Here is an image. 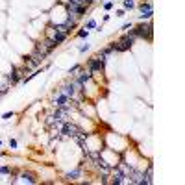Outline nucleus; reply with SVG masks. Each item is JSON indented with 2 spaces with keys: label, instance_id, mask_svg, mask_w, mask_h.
Here are the masks:
<instances>
[{
  "label": "nucleus",
  "instance_id": "nucleus-1",
  "mask_svg": "<svg viewBox=\"0 0 185 185\" xmlns=\"http://www.w3.org/2000/svg\"><path fill=\"white\" fill-rule=\"evenodd\" d=\"M130 33H132L133 37H143V39H146V41H150V39H152V22L141 24V26H137L135 30H130Z\"/></svg>",
  "mask_w": 185,
  "mask_h": 185
},
{
  "label": "nucleus",
  "instance_id": "nucleus-2",
  "mask_svg": "<svg viewBox=\"0 0 185 185\" xmlns=\"http://www.w3.org/2000/svg\"><path fill=\"white\" fill-rule=\"evenodd\" d=\"M133 41H135V37H133L132 33L124 35V37H122L118 43H113V46H115V52H124V50H128V48L133 44Z\"/></svg>",
  "mask_w": 185,
  "mask_h": 185
},
{
  "label": "nucleus",
  "instance_id": "nucleus-3",
  "mask_svg": "<svg viewBox=\"0 0 185 185\" xmlns=\"http://www.w3.org/2000/svg\"><path fill=\"white\" fill-rule=\"evenodd\" d=\"M104 63H106V56L100 54L89 59V72H96V71H104Z\"/></svg>",
  "mask_w": 185,
  "mask_h": 185
},
{
  "label": "nucleus",
  "instance_id": "nucleus-4",
  "mask_svg": "<svg viewBox=\"0 0 185 185\" xmlns=\"http://www.w3.org/2000/svg\"><path fill=\"white\" fill-rule=\"evenodd\" d=\"M82 132H83L82 128H78L76 124H72V122H69V121L61 124V133H63V135H67V137H76L78 133H82Z\"/></svg>",
  "mask_w": 185,
  "mask_h": 185
},
{
  "label": "nucleus",
  "instance_id": "nucleus-5",
  "mask_svg": "<svg viewBox=\"0 0 185 185\" xmlns=\"http://www.w3.org/2000/svg\"><path fill=\"white\" fill-rule=\"evenodd\" d=\"M61 93L65 94V96H69V98H74V94H76V89H74V85L72 83H67V85H63L61 87Z\"/></svg>",
  "mask_w": 185,
  "mask_h": 185
},
{
  "label": "nucleus",
  "instance_id": "nucleus-6",
  "mask_svg": "<svg viewBox=\"0 0 185 185\" xmlns=\"http://www.w3.org/2000/svg\"><path fill=\"white\" fill-rule=\"evenodd\" d=\"M19 80H21V71L15 69V67H11V74L8 76V82H11V85H15Z\"/></svg>",
  "mask_w": 185,
  "mask_h": 185
},
{
  "label": "nucleus",
  "instance_id": "nucleus-7",
  "mask_svg": "<svg viewBox=\"0 0 185 185\" xmlns=\"http://www.w3.org/2000/svg\"><path fill=\"white\" fill-rule=\"evenodd\" d=\"M80 176H82V167H78V168H74L72 172L65 174V178H67V179H76V178H80Z\"/></svg>",
  "mask_w": 185,
  "mask_h": 185
},
{
  "label": "nucleus",
  "instance_id": "nucleus-8",
  "mask_svg": "<svg viewBox=\"0 0 185 185\" xmlns=\"http://www.w3.org/2000/svg\"><path fill=\"white\" fill-rule=\"evenodd\" d=\"M52 39H54V43H56V44H61L65 39H67V33H63V32H56Z\"/></svg>",
  "mask_w": 185,
  "mask_h": 185
},
{
  "label": "nucleus",
  "instance_id": "nucleus-9",
  "mask_svg": "<svg viewBox=\"0 0 185 185\" xmlns=\"http://www.w3.org/2000/svg\"><path fill=\"white\" fill-rule=\"evenodd\" d=\"M43 46H44V48H46V50H48V52H50V50H54V48H56V46H58V44H56V43H54V39H52V37H50V39H46V41H44V43H43Z\"/></svg>",
  "mask_w": 185,
  "mask_h": 185
},
{
  "label": "nucleus",
  "instance_id": "nucleus-10",
  "mask_svg": "<svg viewBox=\"0 0 185 185\" xmlns=\"http://www.w3.org/2000/svg\"><path fill=\"white\" fill-rule=\"evenodd\" d=\"M89 80H91V74H85V72H83L82 76H80V78L76 80V82H78V83H82V85H83V83H85V82H89Z\"/></svg>",
  "mask_w": 185,
  "mask_h": 185
},
{
  "label": "nucleus",
  "instance_id": "nucleus-11",
  "mask_svg": "<svg viewBox=\"0 0 185 185\" xmlns=\"http://www.w3.org/2000/svg\"><path fill=\"white\" fill-rule=\"evenodd\" d=\"M124 8H126V9H132V8H135V2H133V0H124Z\"/></svg>",
  "mask_w": 185,
  "mask_h": 185
},
{
  "label": "nucleus",
  "instance_id": "nucleus-12",
  "mask_svg": "<svg viewBox=\"0 0 185 185\" xmlns=\"http://www.w3.org/2000/svg\"><path fill=\"white\" fill-rule=\"evenodd\" d=\"M22 178L26 179L28 183H35V178H33V174H22Z\"/></svg>",
  "mask_w": 185,
  "mask_h": 185
},
{
  "label": "nucleus",
  "instance_id": "nucleus-13",
  "mask_svg": "<svg viewBox=\"0 0 185 185\" xmlns=\"http://www.w3.org/2000/svg\"><path fill=\"white\" fill-rule=\"evenodd\" d=\"M78 71H80V65H74V67L71 69V72H69V74H71V76H74V74H76Z\"/></svg>",
  "mask_w": 185,
  "mask_h": 185
},
{
  "label": "nucleus",
  "instance_id": "nucleus-14",
  "mask_svg": "<svg viewBox=\"0 0 185 185\" xmlns=\"http://www.w3.org/2000/svg\"><path fill=\"white\" fill-rule=\"evenodd\" d=\"M0 174H9V167H0Z\"/></svg>",
  "mask_w": 185,
  "mask_h": 185
},
{
  "label": "nucleus",
  "instance_id": "nucleus-15",
  "mask_svg": "<svg viewBox=\"0 0 185 185\" xmlns=\"http://www.w3.org/2000/svg\"><path fill=\"white\" fill-rule=\"evenodd\" d=\"M9 148H17V141L15 139H9Z\"/></svg>",
  "mask_w": 185,
  "mask_h": 185
},
{
  "label": "nucleus",
  "instance_id": "nucleus-16",
  "mask_svg": "<svg viewBox=\"0 0 185 185\" xmlns=\"http://www.w3.org/2000/svg\"><path fill=\"white\" fill-rule=\"evenodd\" d=\"M94 26H96V22H94V21H89V22H87V28H89V30H93Z\"/></svg>",
  "mask_w": 185,
  "mask_h": 185
},
{
  "label": "nucleus",
  "instance_id": "nucleus-17",
  "mask_svg": "<svg viewBox=\"0 0 185 185\" xmlns=\"http://www.w3.org/2000/svg\"><path fill=\"white\" fill-rule=\"evenodd\" d=\"M78 35H80V37H87V35H89V32H87V30H82Z\"/></svg>",
  "mask_w": 185,
  "mask_h": 185
},
{
  "label": "nucleus",
  "instance_id": "nucleus-18",
  "mask_svg": "<svg viewBox=\"0 0 185 185\" xmlns=\"http://www.w3.org/2000/svg\"><path fill=\"white\" fill-rule=\"evenodd\" d=\"M85 50H89V44H82L80 46V52H85Z\"/></svg>",
  "mask_w": 185,
  "mask_h": 185
},
{
  "label": "nucleus",
  "instance_id": "nucleus-19",
  "mask_svg": "<svg viewBox=\"0 0 185 185\" xmlns=\"http://www.w3.org/2000/svg\"><path fill=\"white\" fill-rule=\"evenodd\" d=\"M13 117V113H4L2 115V118H6V121H8V118H11Z\"/></svg>",
  "mask_w": 185,
  "mask_h": 185
},
{
  "label": "nucleus",
  "instance_id": "nucleus-20",
  "mask_svg": "<svg viewBox=\"0 0 185 185\" xmlns=\"http://www.w3.org/2000/svg\"><path fill=\"white\" fill-rule=\"evenodd\" d=\"M128 28H132V22H126V24H124V26H122V30H124V32H126Z\"/></svg>",
  "mask_w": 185,
  "mask_h": 185
},
{
  "label": "nucleus",
  "instance_id": "nucleus-21",
  "mask_svg": "<svg viewBox=\"0 0 185 185\" xmlns=\"http://www.w3.org/2000/svg\"><path fill=\"white\" fill-rule=\"evenodd\" d=\"M111 6H113V2H106V4H104V8H106V9H111Z\"/></svg>",
  "mask_w": 185,
  "mask_h": 185
},
{
  "label": "nucleus",
  "instance_id": "nucleus-22",
  "mask_svg": "<svg viewBox=\"0 0 185 185\" xmlns=\"http://www.w3.org/2000/svg\"><path fill=\"white\" fill-rule=\"evenodd\" d=\"M0 144H2V143H0Z\"/></svg>",
  "mask_w": 185,
  "mask_h": 185
}]
</instances>
